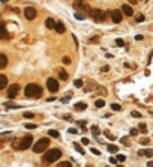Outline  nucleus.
<instances>
[{"label": "nucleus", "mask_w": 153, "mask_h": 167, "mask_svg": "<svg viewBox=\"0 0 153 167\" xmlns=\"http://www.w3.org/2000/svg\"><path fill=\"white\" fill-rule=\"evenodd\" d=\"M0 2H3V3H6V2H8V0H0Z\"/></svg>", "instance_id": "864d4df0"}, {"label": "nucleus", "mask_w": 153, "mask_h": 167, "mask_svg": "<svg viewBox=\"0 0 153 167\" xmlns=\"http://www.w3.org/2000/svg\"><path fill=\"white\" fill-rule=\"evenodd\" d=\"M71 95H72V93H71ZM71 95H69V96H71ZM69 96H65V98H62L60 101H62V102H65V104H66V102H69Z\"/></svg>", "instance_id": "a19ab883"}, {"label": "nucleus", "mask_w": 153, "mask_h": 167, "mask_svg": "<svg viewBox=\"0 0 153 167\" xmlns=\"http://www.w3.org/2000/svg\"><path fill=\"white\" fill-rule=\"evenodd\" d=\"M74 147L77 149V151H78L80 154H84V149L81 147V145H80V143H74Z\"/></svg>", "instance_id": "bb28decb"}, {"label": "nucleus", "mask_w": 153, "mask_h": 167, "mask_svg": "<svg viewBox=\"0 0 153 167\" xmlns=\"http://www.w3.org/2000/svg\"><path fill=\"white\" fill-rule=\"evenodd\" d=\"M24 15H26V18L27 20H35L36 18V9L35 8H32V6H27L26 9H24Z\"/></svg>", "instance_id": "1a4fd4ad"}, {"label": "nucleus", "mask_w": 153, "mask_h": 167, "mask_svg": "<svg viewBox=\"0 0 153 167\" xmlns=\"http://www.w3.org/2000/svg\"><path fill=\"white\" fill-rule=\"evenodd\" d=\"M138 155H144V157H153V149H141V151H138Z\"/></svg>", "instance_id": "f8f14e48"}, {"label": "nucleus", "mask_w": 153, "mask_h": 167, "mask_svg": "<svg viewBox=\"0 0 153 167\" xmlns=\"http://www.w3.org/2000/svg\"><path fill=\"white\" fill-rule=\"evenodd\" d=\"M26 119H32V118H35V113H32V111H27V113H24L23 115Z\"/></svg>", "instance_id": "c85d7f7f"}, {"label": "nucleus", "mask_w": 153, "mask_h": 167, "mask_svg": "<svg viewBox=\"0 0 153 167\" xmlns=\"http://www.w3.org/2000/svg\"><path fill=\"white\" fill-rule=\"evenodd\" d=\"M135 39H137V41H143V35H137V36H135Z\"/></svg>", "instance_id": "09e8293b"}, {"label": "nucleus", "mask_w": 153, "mask_h": 167, "mask_svg": "<svg viewBox=\"0 0 153 167\" xmlns=\"http://www.w3.org/2000/svg\"><path fill=\"white\" fill-rule=\"evenodd\" d=\"M90 131H92V133H93L95 136H99V134H101V131H99V128H98L96 125H93L92 128H90Z\"/></svg>", "instance_id": "393cba45"}, {"label": "nucleus", "mask_w": 153, "mask_h": 167, "mask_svg": "<svg viewBox=\"0 0 153 167\" xmlns=\"http://www.w3.org/2000/svg\"><path fill=\"white\" fill-rule=\"evenodd\" d=\"M48 136L50 137H54V138H59L60 137V133H59V131H56V129H50L48 131Z\"/></svg>", "instance_id": "aec40b11"}, {"label": "nucleus", "mask_w": 153, "mask_h": 167, "mask_svg": "<svg viewBox=\"0 0 153 167\" xmlns=\"http://www.w3.org/2000/svg\"><path fill=\"white\" fill-rule=\"evenodd\" d=\"M81 143H83V145H89V138H83V140H81Z\"/></svg>", "instance_id": "49530a36"}, {"label": "nucleus", "mask_w": 153, "mask_h": 167, "mask_svg": "<svg viewBox=\"0 0 153 167\" xmlns=\"http://www.w3.org/2000/svg\"><path fill=\"white\" fill-rule=\"evenodd\" d=\"M95 105H96L98 108H102V107H105V101L104 99H96L95 101Z\"/></svg>", "instance_id": "4be33fe9"}, {"label": "nucleus", "mask_w": 153, "mask_h": 167, "mask_svg": "<svg viewBox=\"0 0 153 167\" xmlns=\"http://www.w3.org/2000/svg\"><path fill=\"white\" fill-rule=\"evenodd\" d=\"M138 129H140V133H143V134L147 133V125H146V124H140V125H138Z\"/></svg>", "instance_id": "5701e85b"}, {"label": "nucleus", "mask_w": 153, "mask_h": 167, "mask_svg": "<svg viewBox=\"0 0 153 167\" xmlns=\"http://www.w3.org/2000/svg\"><path fill=\"white\" fill-rule=\"evenodd\" d=\"M125 160H126V157H125V155H122V154H120V155H117V161H119V163H123Z\"/></svg>", "instance_id": "473e14b6"}, {"label": "nucleus", "mask_w": 153, "mask_h": 167, "mask_svg": "<svg viewBox=\"0 0 153 167\" xmlns=\"http://www.w3.org/2000/svg\"><path fill=\"white\" fill-rule=\"evenodd\" d=\"M111 110L113 111H120L122 110V105L120 104H111Z\"/></svg>", "instance_id": "b1692460"}, {"label": "nucleus", "mask_w": 153, "mask_h": 167, "mask_svg": "<svg viewBox=\"0 0 153 167\" xmlns=\"http://www.w3.org/2000/svg\"><path fill=\"white\" fill-rule=\"evenodd\" d=\"M0 38H8V32L3 23H0Z\"/></svg>", "instance_id": "dca6fc26"}, {"label": "nucleus", "mask_w": 153, "mask_h": 167, "mask_svg": "<svg viewBox=\"0 0 153 167\" xmlns=\"http://www.w3.org/2000/svg\"><path fill=\"white\" fill-rule=\"evenodd\" d=\"M74 86L75 87H83V80H75L74 81Z\"/></svg>", "instance_id": "7c9ffc66"}, {"label": "nucleus", "mask_w": 153, "mask_h": 167, "mask_svg": "<svg viewBox=\"0 0 153 167\" xmlns=\"http://www.w3.org/2000/svg\"><path fill=\"white\" fill-rule=\"evenodd\" d=\"M48 146H50V138H48V137H44V138L38 140V142L35 143L33 152H35V154H41V152H44Z\"/></svg>", "instance_id": "7ed1b4c3"}, {"label": "nucleus", "mask_w": 153, "mask_h": 167, "mask_svg": "<svg viewBox=\"0 0 153 167\" xmlns=\"http://www.w3.org/2000/svg\"><path fill=\"white\" fill-rule=\"evenodd\" d=\"M59 77H60V80H68V72L65 71V69H59Z\"/></svg>", "instance_id": "a211bd4d"}, {"label": "nucleus", "mask_w": 153, "mask_h": 167, "mask_svg": "<svg viewBox=\"0 0 153 167\" xmlns=\"http://www.w3.org/2000/svg\"><path fill=\"white\" fill-rule=\"evenodd\" d=\"M5 107H6V108H18V105H15V104H9V102H6V104H5Z\"/></svg>", "instance_id": "2f4dec72"}, {"label": "nucleus", "mask_w": 153, "mask_h": 167, "mask_svg": "<svg viewBox=\"0 0 153 167\" xmlns=\"http://www.w3.org/2000/svg\"><path fill=\"white\" fill-rule=\"evenodd\" d=\"M33 143V137L32 136H26L23 137V140L20 142V146H18V151H26V149H29Z\"/></svg>", "instance_id": "39448f33"}, {"label": "nucleus", "mask_w": 153, "mask_h": 167, "mask_svg": "<svg viewBox=\"0 0 153 167\" xmlns=\"http://www.w3.org/2000/svg\"><path fill=\"white\" fill-rule=\"evenodd\" d=\"M86 108H87L86 102H77L75 104V110H86Z\"/></svg>", "instance_id": "6ab92c4d"}, {"label": "nucleus", "mask_w": 153, "mask_h": 167, "mask_svg": "<svg viewBox=\"0 0 153 167\" xmlns=\"http://www.w3.org/2000/svg\"><path fill=\"white\" fill-rule=\"evenodd\" d=\"M147 166H149V167H153V161H149V163H147Z\"/></svg>", "instance_id": "3c124183"}, {"label": "nucleus", "mask_w": 153, "mask_h": 167, "mask_svg": "<svg viewBox=\"0 0 153 167\" xmlns=\"http://www.w3.org/2000/svg\"><path fill=\"white\" fill-rule=\"evenodd\" d=\"M144 20H146V17H144L143 14H140V15H137V17H135V21H137V23H143Z\"/></svg>", "instance_id": "a878e982"}, {"label": "nucleus", "mask_w": 153, "mask_h": 167, "mask_svg": "<svg viewBox=\"0 0 153 167\" xmlns=\"http://www.w3.org/2000/svg\"><path fill=\"white\" fill-rule=\"evenodd\" d=\"M68 133H69V134H75V133H77V129H75V128H69V129H68Z\"/></svg>", "instance_id": "37998d69"}, {"label": "nucleus", "mask_w": 153, "mask_h": 167, "mask_svg": "<svg viewBox=\"0 0 153 167\" xmlns=\"http://www.w3.org/2000/svg\"><path fill=\"white\" fill-rule=\"evenodd\" d=\"M123 12L122 11H119V9H114L113 12H111V20H113V23H122V20H123Z\"/></svg>", "instance_id": "6e6552de"}, {"label": "nucleus", "mask_w": 153, "mask_h": 167, "mask_svg": "<svg viewBox=\"0 0 153 167\" xmlns=\"http://www.w3.org/2000/svg\"><path fill=\"white\" fill-rule=\"evenodd\" d=\"M18 90H20V86H18V84H12V86L8 89V96H9L11 99L15 98V96L18 95Z\"/></svg>", "instance_id": "9d476101"}, {"label": "nucleus", "mask_w": 153, "mask_h": 167, "mask_svg": "<svg viewBox=\"0 0 153 167\" xmlns=\"http://www.w3.org/2000/svg\"><path fill=\"white\" fill-rule=\"evenodd\" d=\"M60 157H62V151H60V149H50V151H47V152L44 154L42 161L45 164H51L54 161H57Z\"/></svg>", "instance_id": "f03ea898"}, {"label": "nucleus", "mask_w": 153, "mask_h": 167, "mask_svg": "<svg viewBox=\"0 0 153 167\" xmlns=\"http://www.w3.org/2000/svg\"><path fill=\"white\" fill-rule=\"evenodd\" d=\"M110 163H111V164H117V158H113V157H111V158H110Z\"/></svg>", "instance_id": "c03bdc74"}, {"label": "nucleus", "mask_w": 153, "mask_h": 167, "mask_svg": "<svg viewBox=\"0 0 153 167\" xmlns=\"http://www.w3.org/2000/svg\"><path fill=\"white\" fill-rule=\"evenodd\" d=\"M122 12L126 17H132L134 15V9H132V6H129V5H123L122 6Z\"/></svg>", "instance_id": "9b49d317"}, {"label": "nucleus", "mask_w": 153, "mask_h": 167, "mask_svg": "<svg viewBox=\"0 0 153 167\" xmlns=\"http://www.w3.org/2000/svg\"><path fill=\"white\" fill-rule=\"evenodd\" d=\"M105 136H107L108 138H110V140H116V137H114L113 134H110V133H108V131H105Z\"/></svg>", "instance_id": "58836bf2"}, {"label": "nucleus", "mask_w": 153, "mask_h": 167, "mask_svg": "<svg viewBox=\"0 0 153 167\" xmlns=\"http://www.w3.org/2000/svg\"><path fill=\"white\" fill-rule=\"evenodd\" d=\"M98 39H99L98 36H95V38H90V42H92V44H93V42H98Z\"/></svg>", "instance_id": "de8ad7c7"}, {"label": "nucleus", "mask_w": 153, "mask_h": 167, "mask_svg": "<svg viewBox=\"0 0 153 167\" xmlns=\"http://www.w3.org/2000/svg\"><path fill=\"white\" fill-rule=\"evenodd\" d=\"M131 115H132L134 118H137V119H138V118H141V113H140V111H132Z\"/></svg>", "instance_id": "f704fd0d"}, {"label": "nucleus", "mask_w": 153, "mask_h": 167, "mask_svg": "<svg viewBox=\"0 0 153 167\" xmlns=\"http://www.w3.org/2000/svg\"><path fill=\"white\" fill-rule=\"evenodd\" d=\"M74 8H75V9H83L86 12H92L90 8H89V5H86L84 0H75V2H74Z\"/></svg>", "instance_id": "0eeeda50"}, {"label": "nucleus", "mask_w": 153, "mask_h": 167, "mask_svg": "<svg viewBox=\"0 0 153 167\" xmlns=\"http://www.w3.org/2000/svg\"><path fill=\"white\" fill-rule=\"evenodd\" d=\"M149 142H150V140H149L147 137H144V138H141V140H140V143H141V145H147Z\"/></svg>", "instance_id": "72a5a7b5"}, {"label": "nucleus", "mask_w": 153, "mask_h": 167, "mask_svg": "<svg viewBox=\"0 0 153 167\" xmlns=\"http://www.w3.org/2000/svg\"><path fill=\"white\" fill-rule=\"evenodd\" d=\"M71 161H63V163H59V167H71Z\"/></svg>", "instance_id": "c756f323"}, {"label": "nucleus", "mask_w": 153, "mask_h": 167, "mask_svg": "<svg viewBox=\"0 0 153 167\" xmlns=\"http://www.w3.org/2000/svg\"><path fill=\"white\" fill-rule=\"evenodd\" d=\"M69 62H71V59H69V57H63V63H66V65H68Z\"/></svg>", "instance_id": "a18cd8bd"}, {"label": "nucleus", "mask_w": 153, "mask_h": 167, "mask_svg": "<svg viewBox=\"0 0 153 167\" xmlns=\"http://www.w3.org/2000/svg\"><path fill=\"white\" fill-rule=\"evenodd\" d=\"M6 84H8V78H6V75L0 74V90H2V89H5V87H6Z\"/></svg>", "instance_id": "4468645a"}, {"label": "nucleus", "mask_w": 153, "mask_h": 167, "mask_svg": "<svg viewBox=\"0 0 153 167\" xmlns=\"http://www.w3.org/2000/svg\"><path fill=\"white\" fill-rule=\"evenodd\" d=\"M107 149H108V152H111V154H116L117 151H119V147L114 146V145H108V146H107Z\"/></svg>", "instance_id": "412c9836"}, {"label": "nucleus", "mask_w": 153, "mask_h": 167, "mask_svg": "<svg viewBox=\"0 0 153 167\" xmlns=\"http://www.w3.org/2000/svg\"><path fill=\"white\" fill-rule=\"evenodd\" d=\"M26 128H27V129H35V128H36V125H35V124H27V125H26Z\"/></svg>", "instance_id": "ea45409f"}, {"label": "nucleus", "mask_w": 153, "mask_h": 167, "mask_svg": "<svg viewBox=\"0 0 153 167\" xmlns=\"http://www.w3.org/2000/svg\"><path fill=\"white\" fill-rule=\"evenodd\" d=\"M24 95L29 96V98H39V96L42 95V87L38 86V84H35V83H30V84L26 86Z\"/></svg>", "instance_id": "f257e3e1"}, {"label": "nucleus", "mask_w": 153, "mask_h": 167, "mask_svg": "<svg viewBox=\"0 0 153 167\" xmlns=\"http://www.w3.org/2000/svg\"><path fill=\"white\" fill-rule=\"evenodd\" d=\"M54 30H56L57 33H65V30H66V29H65V24L60 23V21L56 23V29H54Z\"/></svg>", "instance_id": "2eb2a0df"}, {"label": "nucleus", "mask_w": 153, "mask_h": 167, "mask_svg": "<svg viewBox=\"0 0 153 167\" xmlns=\"http://www.w3.org/2000/svg\"><path fill=\"white\" fill-rule=\"evenodd\" d=\"M92 154H93V155H101V152H99L98 149H95V147L92 149Z\"/></svg>", "instance_id": "79ce46f5"}, {"label": "nucleus", "mask_w": 153, "mask_h": 167, "mask_svg": "<svg viewBox=\"0 0 153 167\" xmlns=\"http://www.w3.org/2000/svg\"><path fill=\"white\" fill-rule=\"evenodd\" d=\"M129 2H131V3H135V2H137V0H129Z\"/></svg>", "instance_id": "603ef678"}, {"label": "nucleus", "mask_w": 153, "mask_h": 167, "mask_svg": "<svg viewBox=\"0 0 153 167\" xmlns=\"http://www.w3.org/2000/svg\"><path fill=\"white\" fill-rule=\"evenodd\" d=\"M90 15H92L93 21H96V23H102L105 20V17H107V14L102 9H93L92 12H90Z\"/></svg>", "instance_id": "20e7f679"}, {"label": "nucleus", "mask_w": 153, "mask_h": 167, "mask_svg": "<svg viewBox=\"0 0 153 167\" xmlns=\"http://www.w3.org/2000/svg\"><path fill=\"white\" fill-rule=\"evenodd\" d=\"M138 131H140L138 128H132V129H131V136H137V134H138Z\"/></svg>", "instance_id": "e433bc0d"}, {"label": "nucleus", "mask_w": 153, "mask_h": 167, "mask_svg": "<svg viewBox=\"0 0 153 167\" xmlns=\"http://www.w3.org/2000/svg\"><path fill=\"white\" fill-rule=\"evenodd\" d=\"M6 65H8V57H6L5 54H2V53H0V69L6 68Z\"/></svg>", "instance_id": "ddd939ff"}, {"label": "nucleus", "mask_w": 153, "mask_h": 167, "mask_svg": "<svg viewBox=\"0 0 153 167\" xmlns=\"http://www.w3.org/2000/svg\"><path fill=\"white\" fill-rule=\"evenodd\" d=\"M120 142H122L125 146H128V145H129V142H128V137H122V140H120Z\"/></svg>", "instance_id": "c9c22d12"}, {"label": "nucleus", "mask_w": 153, "mask_h": 167, "mask_svg": "<svg viewBox=\"0 0 153 167\" xmlns=\"http://www.w3.org/2000/svg\"><path fill=\"white\" fill-rule=\"evenodd\" d=\"M47 101H48V102H53V101H56V98H54V96H51V98H48Z\"/></svg>", "instance_id": "8fccbe9b"}, {"label": "nucleus", "mask_w": 153, "mask_h": 167, "mask_svg": "<svg viewBox=\"0 0 153 167\" xmlns=\"http://www.w3.org/2000/svg\"><path fill=\"white\" fill-rule=\"evenodd\" d=\"M45 26H47L48 29H56V21H54L53 18H48L47 21H45Z\"/></svg>", "instance_id": "f3484780"}, {"label": "nucleus", "mask_w": 153, "mask_h": 167, "mask_svg": "<svg viewBox=\"0 0 153 167\" xmlns=\"http://www.w3.org/2000/svg\"><path fill=\"white\" fill-rule=\"evenodd\" d=\"M116 44H117V45H119V47H123V45H125L123 39H116Z\"/></svg>", "instance_id": "4c0bfd02"}, {"label": "nucleus", "mask_w": 153, "mask_h": 167, "mask_svg": "<svg viewBox=\"0 0 153 167\" xmlns=\"http://www.w3.org/2000/svg\"><path fill=\"white\" fill-rule=\"evenodd\" d=\"M75 18H77L78 21H83V20L86 18V17H84V14H81V12H77V14H75Z\"/></svg>", "instance_id": "cd10ccee"}, {"label": "nucleus", "mask_w": 153, "mask_h": 167, "mask_svg": "<svg viewBox=\"0 0 153 167\" xmlns=\"http://www.w3.org/2000/svg\"><path fill=\"white\" fill-rule=\"evenodd\" d=\"M47 89L53 93H56L59 90V81L56 80V78H48L47 80Z\"/></svg>", "instance_id": "423d86ee"}]
</instances>
